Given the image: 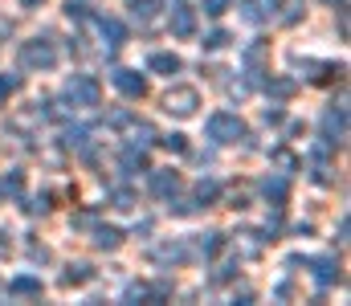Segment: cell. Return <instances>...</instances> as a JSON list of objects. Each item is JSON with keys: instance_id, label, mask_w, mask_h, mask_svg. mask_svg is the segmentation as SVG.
I'll return each instance as SVG.
<instances>
[{"instance_id": "obj_1", "label": "cell", "mask_w": 351, "mask_h": 306, "mask_svg": "<svg viewBox=\"0 0 351 306\" xmlns=\"http://www.w3.org/2000/svg\"><path fill=\"white\" fill-rule=\"evenodd\" d=\"M21 66H25V70H53V66H58L53 41H45V37L25 41V45H21Z\"/></svg>"}, {"instance_id": "obj_21", "label": "cell", "mask_w": 351, "mask_h": 306, "mask_svg": "<svg viewBox=\"0 0 351 306\" xmlns=\"http://www.w3.org/2000/svg\"><path fill=\"white\" fill-rule=\"evenodd\" d=\"M265 49H269L265 41H254V45L245 49V66H250V74H258V66L265 62Z\"/></svg>"}, {"instance_id": "obj_16", "label": "cell", "mask_w": 351, "mask_h": 306, "mask_svg": "<svg viewBox=\"0 0 351 306\" xmlns=\"http://www.w3.org/2000/svg\"><path fill=\"white\" fill-rule=\"evenodd\" d=\"M94 245H98V249H119V245H123V233L110 229V225H98V229H94Z\"/></svg>"}, {"instance_id": "obj_24", "label": "cell", "mask_w": 351, "mask_h": 306, "mask_svg": "<svg viewBox=\"0 0 351 306\" xmlns=\"http://www.w3.org/2000/svg\"><path fill=\"white\" fill-rule=\"evenodd\" d=\"M221 245H225V237H221V233H204V237H200V253H204V257H213Z\"/></svg>"}, {"instance_id": "obj_26", "label": "cell", "mask_w": 351, "mask_h": 306, "mask_svg": "<svg viewBox=\"0 0 351 306\" xmlns=\"http://www.w3.org/2000/svg\"><path fill=\"white\" fill-rule=\"evenodd\" d=\"M225 45H229V33H225V29H213V33L204 37V49H225Z\"/></svg>"}, {"instance_id": "obj_9", "label": "cell", "mask_w": 351, "mask_h": 306, "mask_svg": "<svg viewBox=\"0 0 351 306\" xmlns=\"http://www.w3.org/2000/svg\"><path fill=\"white\" fill-rule=\"evenodd\" d=\"M98 33H102V41H106L110 49H119V45L127 41V25L114 21V16H98Z\"/></svg>"}, {"instance_id": "obj_20", "label": "cell", "mask_w": 351, "mask_h": 306, "mask_svg": "<svg viewBox=\"0 0 351 306\" xmlns=\"http://www.w3.org/2000/svg\"><path fill=\"white\" fill-rule=\"evenodd\" d=\"M265 94H269V99H290V94H294V82H290V78H269V82H265Z\"/></svg>"}, {"instance_id": "obj_27", "label": "cell", "mask_w": 351, "mask_h": 306, "mask_svg": "<svg viewBox=\"0 0 351 306\" xmlns=\"http://www.w3.org/2000/svg\"><path fill=\"white\" fill-rule=\"evenodd\" d=\"M274 164H278V168H286V172H294V168H298V164H302V160H298V155H290V151H282V147H278V151H274Z\"/></svg>"}, {"instance_id": "obj_31", "label": "cell", "mask_w": 351, "mask_h": 306, "mask_svg": "<svg viewBox=\"0 0 351 306\" xmlns=\"http://www.w3.org/2000/svg\"><path fill=\"white\" fill-rule=\"evenodd\" d=\"M160 143H164L168 151H188V143H184V135H160Z\"/></svg>"}, {"instance_id": "obj_14", "label": "cell", "mask_w": 351, "mask_h": 306, "mask_svg": "<svg viewBox=\"0 0 351 306\" xmlns=\"http://www.w3.org/2000/svg\"><path fill=\"white\" fill-rule=\"evenodd\" d=\"M8 294H16V298L41 294V278H33V274H21V278H12V282H8Z\"/></svg>"}, {"instance_id": "obj_13", "label": "cell", "mask_w": 351, "mask_h": 306, "mask_svg": "<svg viewBox=\"0 0 351 306\" xmlns=\"http://www.w3.org/2000/svg\"><path fill=\"white\" fill-rule=\"evenodd\" d=\"M152 192L156 196H176L180 192V176L176 172H152Z\"/></svg>"}, {"instance_id": "obj_30", "label": "cell", "mask_w": 351, "mask_h": 306, "mask_svg": "<svg viewBox=\"0 0 351 306\" xmlns=\"http://www.w3.org/2000/svg\"><path fill=\"white\" fill-rule=\"evenodd\" d=\"M16 86H21V78H16V74H0V102L8 99Z\"/></svg>"}, {"instance_id": "obj_3", "label": "cell", "mask_w": 351, "mask_h": 306, "mask_svg": "<svg viewBox=\"0 0 351 306\" xmlns=\"http://www.w3.org/2000/svg\"><path fill=\"white\" fill-rule=\"evenodd\" d=\"M98 99H102V86L90 74L66 78V102H74V106H98Z\"/></svg>"}, {"instance_id": "obj_23", "label": "cell", "mask_w": 351, "mask_h": 306, "mask_svg": "<svg viewBox=\"0 0 351 306\" xmlns=\"http://www.w3.org/2000/svg\"><path fill=\"white\" fill-rule=\"evenodd\" d=\"M217 196H221V184H217V180H200V184H196V201L200 204H213Z\"/></svg>"}, {"instance_id": "obj_17", "label": "cell", "mask_w": 351, "mask_h": 306, "mask_svg": "<svg viewBox=\"0 0 351 306\" xmlns=\"http://www.w3.org/2000/svg\"><path fill=\"white\" fill-rule=\"evenodd\" d=\"M152 257H156V262H164V266H176V262H184V257H188V249H184L180 241H168V245H160Z\"/></svg>"}, {"instance_id": "obj_7", "label": "cell", "mask_w": 351, "mask_h": 306, "mask_svg": "<svg viewBox=\"0 0 351 306\" xmlns=\"http://www.w3.org/2000/svg\"><path fill=\"white\" fill-rule=\"evenodd\" d=\"M278 4H282V0H241V16H245L250 25H265V21L278 16Z\"/></svg>"}, {"instance_id": "obj_32", "label": "cell", "mask_w": 351, "mask_h": 306, "mask_svg": "<svg viewBox=\"0 0 351 306\" xmlns=\"http://www.w3.org/2000/svg\"><path fill=\"white\" fill-rule=\"evenodd\" d=\"M110 201H114V208H135V196H131L127 188H119V192H114Z\"/></svg>"}, {"instance_id": "obj_25", "label": "cell", "mask_w": 351, "mask_h": 306, "mask_svg": "<svg viewBox=\"0 0 351 306\" xmlns=\"http://www.w3.org/2000/svg\"><path fill=\"white\" fill-rule=\"evenodd\" d=\"M0 188H4V192H12V196H21V192H25V176H21V172H8Z\"/></svg>"}, {"instance_id": "obj_29", "label": "cell", "mask_w": 351, "mask_h": 306, "mask_svg": "<svg viewBox=\"0 0 351 306\" xmlns=\"http://www.w3.org/2000/svg\"><path fill=\"white\" fill-rule=\"evenodd\" d=\"M229 8H233V0H204V12L208 16H225Z\"/></svg>"}, {"instance_id": "obj_36", "label": "cell", "mask_w": 351, "mask_h": 306, "mask_svg": "<svg viewBox=\"0 0 351 306\" xmlns=\"http://www.w3.org/2000/svg\"><path fill=\"white\" fill-rule=\"evenodd\" d=\"M327 4H335V8H339V12H343V8H348V0H327Z\"/></svg>"}, {"instance_id": "obj_35", "label": "cell", "mask_w": 351, "mask_h": 306, "mask_svg": "<svg viewBox=\"0 0 351 306\" xmlns=\"http://www.w3.org/2000/svg\"><path fill=\"white\" fill-rule=\"evenodd\" d=\"M29 212H49V196H37V201L29 204Z\"/></svg>"}, {"instance_id": "obj_2", "label": "cell", "mask_w": 351, "mask_h": 306, "mask_svg": "<svg viewBox=\"0 0 351 306\" xmlns=\"http://www.w3.org/2000/svg\"><path fill=\"white\" fill-rule=\"evenodd\" d=\"M204 131H208L213 143H237V139H245V123L237 114H229V110H217Z\"/></svg>"}, {"instance_id": "obj_37", "label": "cell", "mask_w": 351, "mask_h": 306, "mask_svg": "<svg viewBox=\"0 0 351 306\" xmlns=\"http://www.w3.org/2000/svg\"><path fill=\"white\" fill-rule=\"evenodd\" d=\"M21 4H25V8H37V4H41V0H21Z\"/></svg>"}, {"instance_id": "obj_19", "label": "cell", "mask_w": 351, "mask_h": 306, "mask_svg": "<svg viewBox=\"0 0 351 306\" xmlns=\"http://www.w3.org/2000/svg\"><path fill=\"white\" fill-rule=\"evenodd\" d=\"M262 192H265V201L282 204V201H286V180H282V176H265V180H262Z\"/></svg>"}, {"instance_id": "obj_18", "label": "cell", "mask_w": 351, "mask_h": 306, "mask_svg": "<svg viewBox=\"0 0 351 306\" xmlns=\"http://www.w3.org/2000/svg\"><path fill=\"white\" fill-rule=\"evenodd\" d=\"M90 278H94V270H90L86 262H74V266H66V274H62L66 286H82V282H90Z\"/></svg>"}, {"instance_id": "obj_6", "label": "cell", "mask_w": 351, "mask_h": 306, "mask_svg": "<svg viewBox=\"0 0 351 306\" xmlns=\"http://www.w3.org/2000/svg\"><path fill=\"white\" fill-rule=\"evenodd\" d=\"M110 82H114V90L127 94V99H143V94H147V78H143L139 70H114Z\"/></svg>"}, {"instance_id": "obj_8", "label": "cell", "mask_w": 351, "mask_h": 306, "mask_svg": "<svg viewBox=\"0 0 351 306\" xmlns=\"http://www.w3.org/2000/svg\"><path fill=\"white\" fill-rule=\"evenodd\" d=\"M168 25H172V37H192V33H196V12H192L188 4H176Z\"/></svg>"}, {"instance_id": "obj_10", "label": "cell", "mask_w": 351, "mask_h": 306, "mask_svg": "<svg viewBox=\"0 0 351 306\" xmlns=\"http://www.w3.org/2000/svg\"><path fill=\"white\" fill-rule=\"evenodd\" d=\"M311 270H315L319 286H335L339 282V262L335 257H311Z\"/></svg>"}, {"instance_id": "obj_5", "label": "cell", "mask_w": 351, "mask_h": 306, "mask_svg": "<svg viewBox=\"0 0 351 306\" xmlns=\"http://www.w3.org/2000/svg\"><path fill=\"white\" fill-rule=\"evenodd\" d=\"M343 135H348V106H331L323 114V143L335 147V143H343Z\"/></svg>"}, {"instance_id": "obj_12", "label": "cell", "mask_w": 351, "mask_h": 306, "mask_svg": "<svg viewBox=\"0 0 351 306\" xmlns=\"http://www.w3.org/2000/svg\"><path fill=\"white\" fill-rule=\"evenodd\" d=\"M119 168H123V172H147V151H143L139 143L123 147V155H119Z\"/></svg>"}, {"instance_id": "obj_22", "label": "cell", "mask_w": 351, "mask_h": 306, "mask_svg": "<svg viewBox=\"0 0 351 306\" xmlns=\"http://www.w3.org/2000/svg\"><path fill=\"white\" fill-rule=\"evenodd\" d=\"M156 8H160L156 0H131V12H135V21H143V25H147V21H156Z\"/></svg>"}, {"instance_id": "obj_28", "label": "cell", "mask_w": 351, "mask_h": 306, "mask_svg": "<svg viewBox=\"0 0 351 306\" xmlns=\"http://www.w3.org/2000/svg\"><path fill=\"white\" fill-rule=\"evenodd\" d=\"M66 16H70V21H86L90 8L82 4V0H66Z\"/></svg>"}, {"instance_id": "obj_4", "label": "cell", "mask_w": 351, "mask_h": 306, "mask_svg": "<svg viewBox=\"0 0 351 306\" xmlns=\"http://www.w3.org/2000/svg\"><path fill=\"white\" fill-rule=\"evenodd\" d=\"M196 106H200L196 86H172V90L164 94V110H168V114H176V118H188V114H196Z\"/></svg>"}, {"instance_id": "obj_11", "label": "cell", "mask_w": 351, "mask_h": 306, "mask_svg": "<svg viewBox=\"0 0 351 306\" xmlns=\"http://www.w3.org/2000/svg\"><path fill=\"white\" fill-rule=\"evenodd\" d=\"M164 294H168L164 286H147V282H131V286L123 290V298H127V303H160Z\"/></svg>"}, {"instance_id": "obj_33", "label": "cell", "mask_w": 351, "mask_h": 306, "mask_svg": "<svg viewBox=\"0 0 351 306\" xmlns=\"http://www.w3.org/2000/svg\"><path fill=\"white\" fill-rule=\"evenodd\" d=\"M298 16H302V4H298V0H290V8L282 12V21H286V25H294Z\"/></svg>"}, {"instance_id": "obj_15", "label": "cell", "mask_w": 351, "mask_h": 306, "mask_svg": "<svg viewBox=\"0 0 351 306\" xmlns=\"http://www.w3.org/2000/svg\"><path fill=\"white\" fill-rule=\"evenodd\" d=\"M147 70H152V74H168V78H172L176 70H180V58H176V53H152V58H147Z\"/></svg>"}, {"instance_id": "obj_34", "label": "cell", "mask_w": 351, "mask_h": 306, "mask_svg": "<svg viewBox=\"0 0 351 306\" xmlns=\"http://www.w3.org/2000/svg\"><path fill=\"white\" fill-rule=\"evenodd\" d=\"M127 123H131V114H127V110H114V114H110V127H127Z\"/></svg>"}]
</instances>
